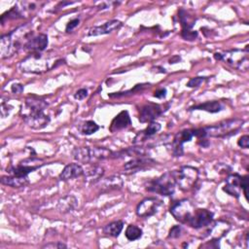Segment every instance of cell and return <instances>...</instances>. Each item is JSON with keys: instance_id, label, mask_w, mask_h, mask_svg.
Segmentation results:
<instances>
[{"instance_id": "cell-37", "label": "cell", "mask_w": 249, "mask_h": 249, "mask_svg": "<svg viewBox=\"0 0 249 249\" xmlns=\"http://www.w3.org/2000/svg\"><path fill=\"white\" fill-rule=\"evenodd\" d=\"M80 23V19L79 18H74L72 20H70L67 25H66V28H65V31L66 32H71L73 29H75Z\"/></svg>"}, {"instance_id": "cell-17", "label": "cell", "mask_w": 249, "mask_h": 249, "mask_svg": "<svg viewBox=\"0 0 249 249\" xmlns=\"http://www.w3.org/2000/svg\"><path fill=\"white\" fill-rule=\"evenodd\" d=\"M122 22L117 19H112L109 20L101 25L94 26L90 28L88 32L89 36H98V35H104V34H109L117 29H119L122 26Z\"/></svg>"}, {"instance_id": "cell-34", "label": "cell", "mask_w": 249, "mask_h": 249, "mask_svg": "<svg viewBox=\"0 0 249 249\" xmlns=\"http://www.w3.org/2000/svg\"><path fill=\"white\" fill-rule=\"evenodd\" d=\"M205 80H206V78H204V77H195V78H192V79L187 83V87H189V88H197V87H199Z\"/></svg>"}, {"instance_id": "cell-4", "label": "cell", "mask_w": 249, "mask_h": 249, "mask_svg": "<svg viewBox=\"0 0 249 249\" xmlns=\"http://www.w3.org/2000/svg\"><path fill=\"white\" fill-rule=\"evenodd\" d=\"M72 154L76 160L83 163L96 162L114 157V152L104 147H77Z\"/></svg>"}, {"instance_id": "cell-18", "label": "cell", "mask_w": 249, "mask_h": 249, "mask_svg": "<svg viewBox=\"0 0 249 249\" xmlns=\"http://www.w3.org/2000/svg\"><path fill=\"white\" fill-rule=\"evenodd\" d=\"M48 46V36L46 34H39L33 36L25 45L24 50L30 52L31 53H41Z\"/></svg>"}, {"instance_id": "cell-15", "label": "cell", "mask_w": 249, "mask_h": 249, "mask_svg": "<svg viewBox=\"0 0 249 249\" xmlns=\"http://www.w3.org/2000/svg\"><path fill=\"white\" fill-rule=\"evenodd\" d=\"M155 163H157V162L153 159L143 156V157H138V158L130 160L129 161L124 163V170H126L130 173H134V172L142 171L146 168H150Z\"/></svg>"}, {"instance_id": "cell-21", "label": "cell", "mask_w": 249, "mask_h": 249, "mask_svg": "<svg viewBox=\"0 0 249 249\" xmlns=\"http://www.w3.org/2000/svg\"><path fill=\"white\" fill-rule=\"evenodd\" d=\"M99 182H100L99 189H100L101 193H108L113 190H120V189H122V187L124 185L123 179L118 175H113V176L107 177L104 180L99 181Z\"/></svg>"}, {"instance_id": "cell-30", "label": "cell", "mask_w": 249, "mask_h": 249, "mask_svg": "<svg viewBox=\"0 0 249 249\" xmlns=\"http://www.w3.org/2000/svg\"><path fill=\"white\" fill-rule=\"evenodd\" d=\"M160 129V124L159 123L152 122L143 131H141V133L137 134L136 137H139V140L141 139V141H143L146 138H149L154 134H156Z\"/></svg>"}, {"instance_id": "cell-35", "label": "cell", "mask_w": 249, "mask_h": 249, "mask_svg": "<svg viewBox=\"0 0 249 249\" xmlns=\"http://www.w3.org/2000/svg\"><path fill=\"white\" fill-rule=\"evenodd\" d=\"M181 233H182L181 226H173L169 231L168 237L169 238H178L181 235Z\"/></svg>"}, {"instance_id": "cell-6", "label": "cell", "mask_w": 249, "mask_h": 249, "mask_svg": "<svg viewBox=\"0 0 249 249\" xmlns=\"http://www.w3.org/2000/svg\"><path fill=\"white\" fill-rule=\"evenodd\" d=\"M175 171H168L148 183L146 190L161 196H172L175 191Z\"/></svg>"}, {"instance_id": "cell-5", "label": "cell", "mask_w": 249, "mask_h": 249, "mask_svg": "<svg viewBox=\"0 0 249 249\" xmlns=\"http://www.w3.org/2000/svg\"><path fill=\"white\" fill-rule=\"evenodd\" d=\"M248 46L245 50L233 49L224 53H215L214 57L216 60H222L239 71H247L249 67Z\"/></svg>"}, {"instance_id": "cell-11", "label": "cell", "mask_w": 249, "mask_h": 249, "mask_svg": "<svg viewBox=\"0 0 249 249\" xmlns=\"http://www.w3.org/2000/svg\"><path fill=\"white\" fill-rule=\"evenodd\" d=\"M38 8V3L34 1H20L18 2L11 10L6 12L1 17V22L4 23L5 19H18L28 17L30 13Z\"/></svg>"}, {"instance_id": "cell-28", "label": "cell", "mask_w": 249, "mask_h": 249, "mask_svg": "<svg viewBox=\"0 0 249 249\" xmlns=\"http://www.w3.org/2000/svg\"><path fill=\"white\" fill-rule=\"evenodd\" d=\"M179 20L183 26V29H192V27L195 25L196 18L195 16L191 15L188 11L184 9H180L178 13Z\"/></svg>"}, {"instance_id": "cell-42", "label": "cell", "mask_w": 249, "mask_h": 249, "mask_svg": "<svg viewBox=\"0 0 249 249\" xmlns=\"http://www.w3.org/2000/svg\"><path fill=\"white\" fill-rule=\"evenodd\" d=\"M180 59H181V58H180L179 55H174V56H172V57L169 59V63H176V62H179Z\"/></svg>"}, {"instance_id": "cell-32", "label": "cell", "mask_w": 249, "mask_h": 249, "mask_svg": "<svg viewBox=\"0 0 249 249\" xmlns=\"http://www.w3.org/2000/svg\"><path fill=\"white\" fill-rule=\"evenodd\" d=\"M124 234L128 240L133 241V240L139 239L142 236V230L135 225H129L127 226Z\"/></svg>"}, {"instance_id": "cell-1", "label": "cell", "mask_w": 249, "mask_h": 249, "mask_svg": "<svg viewBox=\"0 0 249 249\" xmlns=\"http://www.w3.org/2000/svg\"><path fill=\"white\" fill-rule=\"evenodd\" d=\"M48 103L36 97H27L20 109V116L25 124L33 129H42L50 123V117L45 113Z\"/></svg>"}, {"instance_id": "cell-33", "label": "cell", "mask_w": 249, "mask_h": 249, "mask_svg": "<svg viewBox=\"0 0 249 249\" xmlns=\"http://www.w3.org/2000/svg\"><path fill=\"white\" fill-rule=\"evenodd\" d=\"M181 36L185 40L193 41L197 37V32L196 30H192V29H182Z\"/></svg>"}, {"instance_id": "cell-12", "label": "cell", "mask_w": 249, "mask_h": 249, "mask_svg": "<svg viewBox=\"0 0 249 249\" xmlns=\"http://www.w3.org/2000/svg\"><path fill=\"white\" fill-rule=\"evenodd\" d=\"M160 204V200L156 197H146L138 203L136 207V214L141 218L151 217L157 213Z\"/></svg>"}, {"instance_id": "cell-38", "label": "cell", "mask_w": 249, "mask_h": 249, "mask_svg": "<svg viewBox=\"0 0 249 249\" xmlns=\"http://www.w3.org/2000/svg\"><path fill=\"white\" fill-rule=\"evenodd\" d=\"M87 96H88V89H80L74 94V97L78 100H82V99L86 98Z\"/></svg>"}, {"instance_id": "cell-36", "label": "cell", "mask_w": 249, "mask_h": 249, "mask_svg": "<svg viewBox=\"0 0 249 249\" xmlns=\"http://www.w3.org/2000/svg\"><path fill=\"white\" fill-rule=\"evenodd\" d=\"M237 145L243 149H247L249 147V136L248 135H243L241 136L238 141H237Z\"/></svg>"}, {"instance_id": "cell-8", "label": "cell", "mask_w": 249, "mask_h": 249, "mask_svg": "<svg viewBox=\"0 0 249 249\" xmlns=\"http://www.w3.org/2000/svg\"><path fill=\"white\" fill-rule=\"evenodd\" d=\"M198 180L197 168L191 165H184L179 170L175 171L176 185L180 190L188 192L192 190Z\"/></svg>"}, {"instance_id": "cell-25", "label": "cell", "mask_w": 249, "mask_h": 249, "mask_svg": "<svg viewBox=\"0 0 249 249\" xmlns=\"http://www.w3.org/2000/svg\"><path fill=\"white\" fill-rule=\"evenodd\" d=\"M104 174V168L99 165H93L84 173L86 181L89 183H97Z\"/></svg>"}, {"instance_id": "cell-10", "label": "cell", "mask_w": 249, "mask_h": 249, "mask_svg": "<svg viewBox=\"0 0 249 249\" xmlns=\"http://www.w3.org/2000/svg\"><path fill=\"white\" fill-rule=\"evenodd\" d=\"M247 187H248V176H240L237 173L230 174L226 179V185L223 188L224 192L228 195L239 197L241 190L244 191V195L247 197Z\"/></svg>"}, {"instance_id": "cell-14", "label": "cell", "mask_w": 249, "mask_h": 249, "mask_svg": "<svg viewBox=\"0 0 249 249\" xmlns=\"http://www.w3.org/2000/svg\"><path fill=\"white\" fill-rule=\"evenodd\" d=\"M194 136V129H185L176 133L171 143L172 154L175 157H181L183 155V144L191 141Z\"/></svg>"}, {"instance_id": "cell-41", "label": "cell", "mask_w": 249, "mask_h": 249, "mask_svg": "<svg viewBox=\"0 0 249 249\" xmlns=\"http://www.w3.org/2000/svg\"><path fill=\"white\" fill-rule=\"evenodd\" d=\"M154 96L157 98H164L166 96V89H160L155 91Z\"/></svg>"}, {"instance_id": "cell-2", "label": "cell", "mask_w": 249, "mask_h": 249, "mask_svg": "<svg viewBox=\"0 0 249 249\" xmlns=\"http://www.w3.org/2000/svg\"><path fill=\"white\" fill-rule=\"evenodd\" d=\"M29 23H24L8 34L1 36L0 53L1 58H7L25 47L26 43L33 37Z\"/></svg>"}, {"instance_id": "cell-26", "label": "cell", "mask_w": 249, "mask_h": 249, "mask_svg": "<svg viewBox=\"0 0 249 249\" xmlns=\"http://www.w3.org/2000/svg\"><path fill=\"white\" fill-rule=\"evenodd\" d=\"M224 106L219 102V101H207L204 103H200L198 105H195L191 107L190 110H203L209 113H217L222 111Z\"/></svg>"}, {"instance_id": "cell-7", "label": "cell", "mask_w": 249, "mask_h": 249, "mask_svg": "<svg viewBox=\"0 0 249 249\" xmlns=\"http://www.w3.org/2000/svg\"><path fill=\"white\" fill-rule=\"evenodd\" d=\"M50 60L40 53H31L19 63V69L25 73L40 74L53 68Z\"/></svg>"}, {"instance_id": "cell-3", "label": "cell", "mask_w": 249, "mask_h": 249, "mask_svg": "<svg viewBox=\"0 0 249 249\" xmlns=\"http://www.w3.org/2000/svg\"><path fill=\"white\" fill-rule=\"evenodd\" d=\"M243 124H244V121L241 119L226 120L214 125L194 129V134L198 138L228 137L237 133V131L242 127Z\"/></svg>"}, {"instance_id": "cell-13", "label": "cell", "mask_w": 249, "mask_h": 249, "mask_svg": "<svg viewBox=\"0 0 249 249\" xmlns=\"http://www.w3.org/2000/svg\"><path fill=\"white\" fill-rule=\"evenodd\" d=\"M213 221V213L207 209L196 208V211L189 223V226L195 229L208 227Z\"/></svg>"}, {"instance_id": "cell-23", "label": "cell", "mask_w": 249, "mask_h": 249, "mask_svg": "<svg viewBox=\"0 0 249 249\" xmlns=\"http://www.w3.org/2000/svg\"><path fill=\"white\" fill-rule=\"evenodd\" d=\"M43 164L40 165H29V164H23V162H20L17 166H12L8 170L10 175H15V176H20V177H26L30 172L34 171L35 169L41 167Z\"/></svg>"}, {"instance_id": "cell-27", "label": "cell", "mask_w": 249, "mask_h": 249, "mask_svg": "<svg viewBox=\"0 0 249 249\" xmlns=\"http://www.w3.org/2000/svg\"><path fill=\"white\" fill-rule=\"evenodd\" d=\"M77 204V199L74 196H66L62 197L57 204V209L62 213L72 211Z\"/></svg>"}, {"instance_id": "cell-31", "label": "cell", "mask_w": 249, "mask_h": 249, "mask_svg": "<svg viewBox=\"0 0 249 249\" xmlns=\"http://www.w3.org/2000/svg\"><path fill=\"white\" fill-rule=\"evenodd\" d=\"M99 129V125L93 121H86L80 125V131L82 134L90 135Z\"/></svg>"}, {"instance_id": "cell-24", "label": "cell", "mask_w": 249, "mask_h": 249, "mask_svg": "<svg viewBox=\"0 0 249 249\" xmlns=\"http://www.w3.org/2000/svg\"><path fill=\"white\" fill-rule=\"evenodd\" d=\"M1 183L6 186H10L13 188H23L28 183V177H20V176H15V175H9V176H3L1 178Z\"/></svg>"}, {"instance_id": "cell-9", "label": "cell", "mask_w": 249, "mask_h": 249, "mask_svg": "<svg viewBox=\"0 0 249 249\" xmlns=\"http://www.w3.org/2000/svg\"><path fill=\"white\" fill-rule=\"evenodd\" d=\"M171 215L180 223L189 225L195 211L196 207L192 201L189 199H181L174 202L170 207Z\"/></svg>"}, {"instance_id": "cell-39", "label": "cell", "mask_w": 249, "mask_h": 249, "mask_svg": "<svg viewBox=\"0 0 249 249\" xmlns=\"http://www.w3.org/2000/svg\"><path fill=\"white\" fill-rule=\"evenodd\" d=\"M67 246L62 242H56V243H49L43 246V248H66Z\"/></svg>"}, {"instance_id": "cell-19", "label": "cell", "mask_w": 249, "mask_h": 249, "mask_svg": "<svg viewBox=\"0 0 249 249\" xmlns=\"http://www.w3.org/2000/svg\"><path fill=\"white\" fill-rule=\"evenodd\" d=\"M85 171L83 169V167L78 164V163H69L67 164L62 171L59 174V180L61 181H67V180H71L77 177H80L82 175H84Z\"/></svg>"}, {"instance_id": "cell-16", "label": "cell", "mask_w": 249, "mask_h": 249, "mask_svg": "<svg viewBox=\"0 0 249 249\" xmlns=\"http://www.w3.org/2000/svg\"><path fill=\"white\" fill-rule=\"evenodd\" d=\"M162 113L161 107L159 104L155 103H148L143 105L139 109V121L141 123H148L153 122L156 118H158Z\"/></svg>"}, {"instance_id": "cell-29", "label": "cell", "mask_w": 249, "mask_h": 249, "mask_svg": "<svg viewBox=\"0 0 249 249\" xmlns=\"http://www.w3.org/2000/svg\"><path fill=\"white\" fill-rule=\"evenodd\" d=\"M124 228V222L123 221H114L112 223H109L103 228V232L105 234L117 237L121 233Z\"/></svg>"}, {"instance_id": "cell-20", "label": "cell", "mask_w": 249, "mask_h": 249, "mask_svg": "<svg viewBox=\"0 0 249 249\" xmlns=\"http://www.w3.org/2000/svg\"><path fill=\"white\" fill-rule=\"evenodd\" d=\"M130 124H131V120H130V117L128 115V112L127 111H122L112 120L109 129H110L111 132H115L117 130L125 128Z\"/></svg>"}, {"instance_id": "cell-40", "label": "cell", "mask_w": 249, "mask_h": 249, "mask_svg": "<svg viewBox=\"0 0 249 249\" xmlns=\"http://www.w3.org/2000/svg\"><path fill=\"white\" fill-rule=\"evenodd\" d=\"M11 90L14 92V93H21L23 91V86L20 85V84H14L12 87H11Z\"/></svg>"}, {"instance_id": "cell-22", "label": "cell", "mask_w": 249, "mask_h": 249, "mask_svg": "<svg viewBox=\"0 0 249 249\" xmlns=\"http://www.w3.org/2000/svg\"><path fill=\"white\" fill-rule=\"evenodd\" d=\"M230 230V225L225 221H217L214 223V225L210 228V230L207 231V236L210 237V239H216L220 240L222 236H224Z\"/></svg>"}]
</instances>
